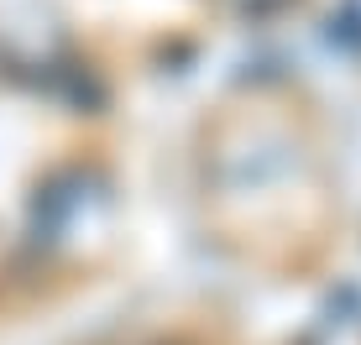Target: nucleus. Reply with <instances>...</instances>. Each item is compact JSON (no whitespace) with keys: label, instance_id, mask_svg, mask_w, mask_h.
Listing matches in <instances>:
<instances>
[]
</instances>
